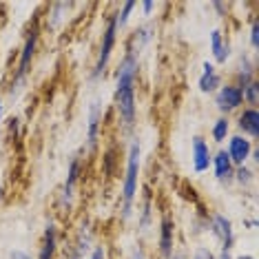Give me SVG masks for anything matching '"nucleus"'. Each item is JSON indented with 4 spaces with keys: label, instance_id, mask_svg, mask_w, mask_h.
I'll use <instances>...</instances> for the list:
<instances>
[{
    "label": "nucleus",
    "instance_id": "nucleus-1",
    "mask_svg": "<svg viewBox=\"0 0 259 259\" xmlns=\"http://www.w3.org/2000/svg\"><path fill=\"white\" fill-rule=\"evenodd\" d=\"M135 75H138V58L133 54H126L117 69L115 87V109L124 126H133L135 122Z\"/></svg>",
    "mask_w": 259,
    "mask_h": 259
},
{
    "label": "nucleus",
    "instance_id": "nucleus-2",
    "mask_svg": "<svg viewBox=\"0 0 259 259\" xmlns=\"http://www.w3.org/2000/svg\"><path fill=\"white\" fill-rule=\"evenodd\" d=\"M138 182H140V144L133 142L131 151H128L124 184H122V199H124L122 217H124V220H128V215H131V210H133V202H135V195H138Z\"/></svg>",
    "mask_w": 259,
    "mask_h": 259
},
{
    "label": "nucleus",
    "instance_id": "nucleus-3",
    "mask_svg": "<svg viewBox=\"0 0 259 259\" xmlns=\"http://www.w3.org/2000/svg\"><path fill=\"white\" fill-rule=\"evenodd\" d=\"M115 33H117V22L115 16H109L107 27L102 31V42H100V54H98V62L93 67V78H100L109 67L111 54H113V47H115Z\"/></svg>",
    "mask_w": 259,
    "mask_h": 259
},
{
    "label": "nucleus",
    "instance_id": "nucleus-4",
    "mask_svg": "<svg viewBox=\"0 0 259 259\" xmlns=\"http://www.w3.org/2000/svg\"><path fill=\"white\" fill-rule=\"evenodd\" d=\"M36 42H38V27H33L31 31H29V38L25 47H22L20 51V60H18V67H16V84H22L29 73V64L33 60V54H36Z\"/></svg>",
    "mask_w": 259,
    "mask_h": 259
},
{
    "label": "nucleus",
    "instance_id": "nucleus-5",
    "mask_svg": "<svg viewBox=\"0 0 259 259\" xmlns=\"http://www.w3.org/2000/svg\"><path fill=\"white\" fill-rule=\"evenodd\" d=\"M241 102H244V98H241V89H237V84L222 87V89L217 91V96H215L217 109L224 111V113H228V111H235Z\"/></svg>",
    "mask_w": 259,
    "mask_h": 259
},
{
    "label": "nucleus",
    "instance_id": "nucleus-6",
    "mask_svg": "<svg viewBox=\"0 0 259 259\" xmlns=\"http://www.w3.org/2000/svg\"><path fill=\"white\" fill-rule=\"evenodd\" d=\"M250 151H252L250 140L241 138V135H233L231 142H228V151L226 153H228V157H231L233 164H239V166H244L246 160L250 157Z\"/></svg>",
    "mask_w": 259,
    "mask_h": 259
},
{
    "label": "nucleus",
    "instance_id": "nucleus-7",
    "mask_svg": "<svg viewBox=\"0 0 259 259\" xmlns=\"http://www.w3.org/2000/svg\"><path fill=\"white\" fill-rule=\"evenodd\" d=\"M210 166V149L199 135L193 138V168L197 173H204Z\"/></svg>",
    "mask_w": 259,
    "mask_h": 259
},
{
    "label": "nucleus",
    "instance_id": "nucleus-8",
    "mask_svg": "<svg viewBox=\"0 0 259 259\" xmlns=\"http://www.w3.org/2000/svg\"><path fill=\"white\" fill-rule=\"evenodd\" d=\"M213 233L220 237L222 241V250H231L233 248V224L228 217L224 215H215L213 217Z\"/></svg>",
    "mask_w": 259,
    "mask_h": 259
},
{
    "label": "nucleus",
    "instance_id": "nucleus-9",
    "mask_svg": "<svg viewBox=\"0 0 259 259\" xmlns=\"http://www.w3.org/2000/svg\"><path fill=\"white\" fill-rule=\"evenodd\" d=\"M100 122H102V109L100 102H91L89 107V128H87V140H89V149H93L100 135Z\"/></svg>",
    "mask_w": 259,
    "mask_h": 259
},
{
    "label": "nucleus",
    "instance_id": "nucleus-10",
    "mask_svg": "<svg viewBox=\"0 0 259 259\" xmlns=\"http://www.w3.org/2000/svg\"><path fill=\"white\" fill-rule=\"evenodd\" d=\"M78 175H80V160L73 157L71 164H69V173H67V182H64V188H62V202L64 204H71V197H73V191H75V184H78Z\"/></svg>",
    "mask_w": 259,
    "mask_h": 259
},
{
    "label": "nucleus",
    "instance_id": "nucleus-11",
    "mask_svg": "<svg viewBox=\"0 0 259 259\" xmlns=\"http://www.w3.org/2000/svg\"><path fill=\"white\" fill-rule=\"evenodd\" d=\"M239 128L250 138H259V113L257 109H246L239 115Z\"/></svg>",
    "mask_w": 259,
    "mask_h": 259
},
{
    "label": "nucleus",
    "instance_id": "nucleus-12",
    "mask_svg": "<svg viewBox=\"0 0 259 259\" xmlns=\"http://www.w3.org/2000/svg\"><path fill=\"white\" fill-rule=\"evenodd\" d=\"M222 84V78L215 73V67L210 62H204V75L199 78V91L202 93H213Z\"/></svg>",
    "mask_w": 259,
    "mask_h": 259
},
{
    "label": "nucleus",
    "instance_id": "nucleus-13",
    "mask_svg": "<svg viewBox=\"0 0 259 259\" xmlns=\"http://www.w3.org/2000/svg\"><path fill=\"white\" fill-rule=\"evenodd\" d=\"M160 250L164 257H170L173 252V222L164 217L160 224Z\"/></svg>",
    "mask_w": 259,
    "mask_h": 259
},
{
    "label": "nucleus",
    "instance_id": "nucleus-14",
    "mask_svg": "<svg viewBox=\"0 0 259 259\" xmlns=\"http://www.w3.org/2000/svg\"><path fill=\"white\" fill-rule=\"evenodd\" d=\"M56 244H58V235H56V226L49 224L45 231V239H42V248H40L38 259H54L56 252Z\"/></svg>",
    "mask_w": 259,
    "mask_h": 259
},
{
    "label": "nucleus",
    "instance_id": "nucleus-15",
    "mask_svg": "<svg viewBox=\"0 0 259 259\" xmlns=\"http://www.w3.org/2000/svg\"><path fill=\"white\" fill-rule=\"evenodd\" d=\"M213 164H215V175L217 180H228L233 175V162L228 157L226 151H220L217 155L213 157Z\"/></svg>",
    "mask_w": 259,
    "mask_h": 259
},
{
    "label": "nucleus",
    "instance_id": "nucleus-16",
    "mask_svg": "<svg viewBox=\"0 0 259 259\" xmlns=\"http://www.w3.org/2000/svg\"><path fill=\"white\" fill-rule=\"evenodd\" d=\"M210 49H213V56H215L217 62H226V58H228V45H224L222 31H213V33H210Z\"/></svg>",
    "mask_w": 259,
    "mask_h": 259
},
{
    "label": "nucleus",
    "instance_id": "nucleus-17",
    "mask_svg": "<svg viewBox=\"0 0 259 259\" xmlns=\"http://www.w3.org/2000/svg\"><path fill=\"white\" fill-rule=\"evenodd\" d=\"M241 98L246 100V102L250 104V109H255L257 107V100H259V84L255 80L250 82V84H246L244 89H241Z\"/></svg>",
    "mask_w": 259,
    "mask_h": 259
},
{
    "label": "nucleus",
    "instance_id": "nucleus-18",
    "mask_svg": "<svg viewBox=\"0 0 259 259\" xmlns=\"http://www.w3.org/2000/svg\"><path fill=\"white\" fill-rule=\"evenodd\" d=\"M228 131H231L228 120H226V117H220V120L213 124V140H215V142H224V140H226V135H228Z\"/></svg>",
    "mask_w": 259,
    "mask_h": 259
},
{
    "label": "nucleus",
    "instance_id": "nucleus-19",
    "mask_svg": "<svg viewBox=\"0 0 259 259\" xmlns=\"http://www.w3.org/2000/svg\"><path fill=\"white\" fill-rule=\"evenodd\" d=\"M133 7H135V3H126V5H124V9H122V14H120V16H115L117 29L126 25V20H128V14H131V11H133Z\"/></svg>",
    "mask_w": 259,
    "mask_h": 259
},
{
    "label": "nucleus",
    "instance_id": "nucleus-20",
    "mask_svg": "<svg viewBox=\"0 0 259 259\" xmlns=\"http://www.w3.org/2000/svg\"><path fill=\"white\" fill-rule=\"evenodd\" d=\"M250 180H252V173L246 168V164H244V166L237 170V182H239V184H246V182H250Z\"/></svg>",
    "mask_w": 259,
    "mask_h": 259
},
{
    "label": "nucleus",
    "instance_id": "nucleus-21",
    "mask_svg": "<svg viewBox=\"0 0 259 259\" xmlns=\"http://www.w3.org/2000/svg\"><path fill=\"white\" fill-rule=\"evenodd\" d=\"M250 45L257 49V45H259V22L257 20H252V29H250Z\"/></svg>",
    "mask_w": 259,
    "mask_h": 259
},
{
    "label": "nucleus",
    "instance_id": "nucleus-22",
    "mask_svg": "<svg viewBox=\"0 0 259 259\" xmlns=\"http://www.w3.org/2000/svg\"><path fill=\"white\" fill-rule=\"evenodd\" d=\"M193 259H215V255H213V252H210L208 248H204V246H202V248H197V250H195Z\"/></svg>",
    "mask_w": 259,
    "mask_h": 259
},
{
    "label": "nucleus",
    "instance_id": "nucleus-23",
    "mask_svg": "<svg viewBox=\"0 0 259 259\" xmlns=\"http://www.w3.org/2000/svg\"><path fill=\"white\" fill-rule=\"evenodd\" d=\"M11 259H31L27 255V252H22V250H14L11 252Z\"/></svg>",
    "mask_w": 259,
    "mask_h": 259
},
{
    "label": "nucleus",
    "instance_id": "nucleus-24",
    "mask_svg": "<svg viewBox=\"0 0 259 259\" xmlns=\"http://www.w3.org/2000/svg\"><path fill=\"white\" fill-rule=\"evenodd\" d=\"M91 259H104V248L102 246H98L96 250H93V255H91Z\"/></svg>",
    "mask_w": 259,
    "mask_h": 259
},
{
    "label": "nucleus",
    "instance_id": "nucleus-25",
    "mask_svg": "<svg viewBox=\"0 0 259 259\" xmlns=\"http://www.w3.org/2000/svg\"><path fill=\"white\" fill-rule=\"evenodd\" d=\"M153 7H155V5H153V3H144V14L149 16L151 11H153Z\"/></svg>",
    "mask_w": 259,
    "mask_h": 259
},
{
    "label": "nucleus",
    "instance_id": "nucleus-26",
    "mask_svg": "<svg viewBox=\"0 0 259 259\" xmlns=\"http://www.w3.org/2000/svg\"><path fill=\"white\" fill-rule=\"evenodd\" d=\"M133 259H144V255H142V250H135V255H133Z\"/></svg>",
    "mask_w": 259,
    "mask_h": 259
},
{
    "label": "nucleus",
    "instance_id": "nucleus-27",
    "mask_svg": "<svg viewBox=\"0 0 259 259\" xmlns=\"http://www.w3.org/2000/svg\"><path fill=\"white\" fill-rule=\"evenodd\" d=\"M237 259H255V257H250V255H241V257H237Z\"/></svg>",
    "mask_w": 259,
    "mask_h": 259
},
{
    "label": "nucleus",
    "instance_id": "nucleus-28",
    "mask_svg": "<svg viewBox=\"0 0 259 259\" xmlns=\"http://www.w3.org/2000/svg\"><path fill=\"white\" fill-rule=\"evenodd\" d=\"M0 117H3V100H0Z\"/></svg>",
    "mask_w": 259,
    "mask_h": 259
},
{
    "label": "nucleus",
    "instance_id": "nucleus-29",
    "mask_svg": "<svg viewBox=\"0 0 259 259\" xmlns=\"http://www.w3.org/2000/svg\"><path fill=\"white\" fill-rule=\"evenodd\" d=\"M0 199H3V191H0Z\"/></svg>",
    "mask_w": 259,
    "mask_h": 259
}]
</instances>
